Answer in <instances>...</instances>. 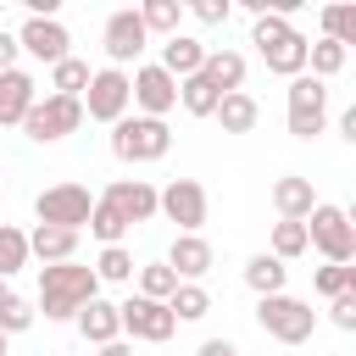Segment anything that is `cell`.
Masks as SVG:
<instances>
[{"label": "cell", "instance_id": "obj_1", "mask_svg": "<svg viewBox=\"0 0 356 356\" xmlns=\"http://www.w3.org/2000/svg\"><path fill=\"white\" fill-rule=\"evenodd\" d=\"M95 295H100L95 267H83V261H56V267H39V300H33V312H44L50 323H72Z\"/></svg>", "mask_w": 356, "mask_h": 356}, {"label": "cell", "instance_id": "obj_2", "mask_svg": "<svg viewBox=\"0 0 356 356\" xmlns=\"http://www.w3.org/2000/svg\"><path fill=\"white\" fill-rule=\"evenodd\" d=\"M172 150V134L161 117H122L111 122V156L128 161V167H145V161H161Z\"/></svg>", "mask_w": 356, "mask_h": 356}, {"label": "cell", "instance_id": "obj_3", "mask_svg": "<svg viewBox=\"0 0 356 356\" xmlns=\"http://www.w3.org/2000/svg\"><path fill=\"white\" fill-rule=\"evenodd\" d=\"M306 245H317V250H323V261L350 267V261H356V222H350V211H345V206L317 200V206H312V217H306Z\"/></svg>", "mask_w": 356, "mask_h": 356}, {"label": "cell", "instance_id": "obj_4", "mask_svg": "<svg viewBox=\"0 0 356 356\" xmlns=\"http://www.w3.org/2000/svg\"><path fill=\"white\" fill-rule=\"evenodd\" d=\"M256 323L278 345H306L312 328H317V312L306 300H295V295H267V300H256Z\"/></svg>", "mask_w": 356, "mask_h": 356}, {"label": "cell", "instance_id": "obj_5", "mask_svg": "<svg viewBox=\"0 0 356 356\" xmlns=\"http://www.w3.org/2000/svg\"><path fill=\"white\" fill-rule=\"evenodd\" d=\"M78 128H83V106L67 100V95H44V100H33L28 117H22V134H28L33 145H56V139H67V134H78Z\"/></svg>", "mask_w": 356, "mask_h": 356}, {"label": "cell", "instance_id": "obj_6", "mask_svg": "<svg viewBox=\"0 0 356 356\" xmlns=\"http://www.w3.org/2000/svg\"><path fill=\"white\" fill-rule=\"evenodd\" d=\"M89 211H95V195L83 189V184H50V189H39L33 195V217L44 222V228H83L89 222Z\"/></svg>", "mask_w": 356, "mask_h": 356}, {"label": "cell", "instance_id": "obj_7", "mask_svg": "<svg viewBox=\"0 0 356 356\" xmlns=\"http://www.w3.org/2000/svg\"><path fill=\"white\" fill-rule=\"evenodd\" d=\"M78 106H83V117L89 122H122L128 117V72H117V67H100V72H89V89L78 95Z\"/></svg>", "mask_w": 356, "mask_h": 356}, {"label": "cell", "instance_id": "obj_8", "mask_svg": "<svg viewBox=\"0 0 356 356\" xmlns=\"http://www.w3.org/2000/svg\"><path fill=\"white\" fill-rule=\"evenodd\" d=\"M323 128H328V83H317L312 72L289 78V134L317 139Z\"/></svg>", "mask_w": 356, "mask_h": 356}, {"label": "cell", "instance_id": "obj_9", "mask_svg": "<svg viewBox=\"0 0 356 356\" xmlns=\"http://www.w3.org/2000/svg\"><path fill=\"white\" fill-rule=\"evenodd\" d=\"M156 211H161L167 222H178V234H200L211 200H206V189H200L195 178H172L167 189H156Z\"/></svg>", "mask_w": 356, "mask_h": 356}, {"label": "cell", "instance_id": "obj_10", "mask_svg": "<svg viewBox=\"0 0 356 356\" xmlns=\"http://www.w3.org/2000/svg\"><path fill=\"white\" fill-rule=\"evenodd\" d=\"M117 323H122L128 339H145V345H167L172 328H178L172 312H167V300H145V295H128L117 306Z\"/></svg>", "mask_w": 356, "mask_h": 356}, {"label": "cell", "instance_id": "obj_11", "mask_svg": "<svg viewBox=\"0 0 356 356\" xmlns=\"http://www.w3.org/2000/svg\"><path fill=\"white\" fill-rule=\"evenodd\" d=\"M128 100L139 106V117H161V122H167V111L178 106V78H167L156 61H145V67H134V78H128Z\"/></svg>", "mask_w": 356, "mask_h": 356}, {"label": "cell", "instance_id": "obj_12", "mask_svg": "<svg viewBox=\"0 0 356 356\" xmlns=\"http://www.w3.org/2000/svg\"><path fill=\"white\" fill-rule=\"evenodd\" d=\"M100 39H106V56H111V67H117V72H122L128 61H139V56H145V44H150V33H145V22H139V11H134V6L111 11Z\"/></svg>", "mask_w": 356, "mask_h": 356}, {"label": "cell", "instance_id": "obj_13", "mask_svg": "<svg viewBox=\"0 0 356 356\" xmlns=\"http://www.w3.org/2000/svg\"><path fill=\"white\" fill-rule=\"evenodd\" d=\"M67 44H72V39H67L61 17H28V22L17 28V50H28V56H33V61H44V67L67 61V56H72Z\"/></svg>", "mask_w": 356, "mask_h": 356}, {"label": "cell", "instance_id": "obj_14", "mask_svg": "<svg viewBox=\"0 0 356 356\" xmlns=\"http://www.w3.org/2000/svg\"><path fill=\"white\" fill-rule=\"evenodd\" d=\"M100 200H106V206H111V211H117L128 228L156 217V184H145V178H117V184H111Z\"/></svg>", "mask_w": 356, "mask_h": 356}, {"label": "cell", "instance_id": "obj_15", "mask_svg": "<svg viewBox=\"0 0 356 356\" xmlns=\"http://www.w3.org/2000/svg\"><path fill=\"white\" fill-rule=\"evenodd\" d=\"M211 245L200 239V234H178L172 245H167V267H172V278L178 284H200L206 273H211Z\"/></svg>", "mask_w": 356, "mask_h": 356}, {"label": "cell", "instance_id": "obj_16", "mask_svg": "<svg viewBox=\"0 0 356 356\" xmlns=\"http://www.w3.org/2000/svg\"><path fill=\"white\" fill-rule=\"evenodd\" d=\"M33 100H39L33 72H22V67L0 72V128H22V117H28V106H33Z\"/></svg>", "mask_w": 356, "mask_h": 356}, {"label": "cell", "instance_id": "obj_17", "mask_svg": "<svg viewBox=\"0 0 356 356\" xmlns=\"http://www.w3.org/2000/svg\"><path fill=\"white\" fill-rule=\"evenodd\" d=\"M273 206H278V222H306V217H312V206H317V189H312V178H300V172H284V178L273 184Z\"/></svg>", "mask_w": 356, "mask_h": 356}, {"label": "cell", "instance_id": "obj_18", "mask_svg": "<svg viewBox=\"0 0 356 356\" xmlns=\"http://www.w3.org/2000/svg\"><path fill=\"white\" fill-rule=\"evenodd\" d=\"M200 61H206V44H200V39H189V33H172V39L161 44V61H156V67H161L167 78H178V83H184V78H195V72H200Z\"/></svg>", "mask_w": 356, "mask_h": 356}, {"label": "cell", "instance_id": "obj_19", "mask_svg": "<svg viewBox=\"0 0 356 356\" xmlns=\"http://www.w3.org/2000/svg\"><path fill=\"white\" fill-rule=\"evenodd\" d=\"M306 44H312V39H306L300 28H289L278 44H267V50H261L267 72H278V78H300V72H306Z\"/></svg>", "mask_w": 356, "mask_h": 356}, {"label": "cell", "instance_id": "obj_20", "mask_svg": "<svg viewBox=\"0 0 356 356\" xmlns=\"http://www.w3.org/2000/svg\"><path fill=\"white\" fill-rule=\"evenodd\" d=\"M200 78H206L217 95H234V89H245V56H239V50H206Z\"/></svg>", "mask_w": 356, "mask_h": 356}, {"label": "cell", "instance_id": "obj_21", "mask_svg": "<svg viewBox=\"0 0 356 356\" xmlns=\"http://www.w3.org/2000/svg\"><path fill=\"white\" fill-rule=\"evenodd\" d=\"M28 256H39L44 267H56V261H78V234L72 228H33L28 234Z\"/></svg>", "mask_w": 356, "mask_h": 356}, {"label": "cell", "instance_id": "obj_22", "mask_svg": "<svg viewBox=\"0 0 356 356\" xmlns=\"http://www.w3.org/2000/svg\"><path fill=\"white\" fill-rule=\"evenodd\" d=\"M72 323H78V334H83L89 345H111V339H122L117 306H111V300H100V295H95V300H89V306H83V312H78Z\"/></svg>", "mask_w": 356, "mask_h": 356}, {"label": "cell", "instance_id": "obj_23", "mask_svg": "<svg viewBox=\"0 0 356 356\" xmlns=\"http://www.w3.org/2000/svg\"><path fill=\"white\" fill-rule=\"evenodd\" d=\"M245 284L256 289V300H267V295H284V284H289V267H284L278 256L256 250V256L245 261Z\"/></svg>", "mask_w": 356, "mask_h": 356}, {"label": "cell", "instance_id": "obj_24", "mask_svg": "<svg viewBox=\"0 0 356 356\" xmlns=\"http://www.w3.org/2000/svg\"><path fill=\"white\" fill-rule=\"evenodd\" d=\"M217 122H222V134H250L256 122H261V106L245 95V89H234V95H222L217 100V111H211Z\"/></svg>", "mask_w": 356, "mask_h": 356}, {"label": "cell", "instance_id": "obj_25", "mask_svg": "<svg viewBox=\"0 0 356 356\" xmlns=\"http://www.w3.org/2000/svg\"><path fill=\"white\" fill-rule=\"evenodd\" d=\"M167 312H172V323H200V317L211 312L206 284H178V289H172V300H167Z\"/></svg>", "mask_w": 356, "mask_h": 356}, {"label": "cell", "instance_id": "obj_26", "mask_svg": "<svg viewBox=\"0 0 356 356\" xmlns=\"http://www.w3.org/2000/svg\"><path fill=\"white\" fill-rule=\"evenodd\" d=\"M139 11V22H145V33H178V22H184V6L178 0H145V6H134Z\"/></svg>", "mask_w": 356, "mask_h": 356}, {"label": "cell", "instance_id": "obj_27", "mask_svg": "<svg viewBox=\"0 0 356 356\" xmlns=\"http://www.w3.org/2000/svg\"><path fill=\"white\" fill-rule=\"evenodd\" d=\"M83 89H89V61L67 56V61H56V67H50V95H67V100H78Z\"/></svg>", "mask_w": 356, "mask_h": 356}, {"label": "cell", "instance_id": "obj_28", "mask_svg": "<svg viewBox=\"0 0 356 356\" xmlns=\"http://www.w3.org/2000/svg\"><path fill=\"white\" fill-rule=\"evenodd\" d=\"M217 100H222V95H217V89H211V83H206L200 72L178 83V106H184L189 117H211V111H217Z\"/></svg>", "mask_w": 356, "mask_h": 356}, {"label": "cell", "instance_id": "obj_29", "mask_svg": "<svg viewBox=\"0 0 356 356\" xmlns=\"http://www.w3.org/2000/svg\"><path fill=\"white\" fill-rule=\"evenodd\" d=\"M22 267H28V234L17 222H0V278H11Z\"/></svg>", "mask_w": 356, "mask_h": 356}, {"label": "cell", "instance_id": "obj_30", "mask_svg": "<svg viewBox=\"0 0 356 356\" xmlns=\"http://www.w3.org/2000/svg\"><path fill=\"white\" fill-rule=\"evenodd\" d=\"M306 67H312V78H317V83H328V78L345 67V44H334V39L306 44Z\"/></svg>", "mask_w": 356, "mask_h": 356}, {"label": "cell", "instance_id": "obj_31", "mask_svg": "<svg viewBox=\"0 0 356 356\" xmlns=\"http://www.w3.org/2000/svg\"><path fill=\"white\" fill-rule=\"evenodd\" d=\"M134 273H139V295H145V300H172L178 278H172L167 261H145V267H134Z\"/></svg>", "mask_w": 356, "mask_h": 356}, {"label": "cell", "instance_id": "obj_32", "mask_svg": "<svg viewBox=\"0 0 356 356\" xmlns=\"http://www.w3.org/2000/svg\"><path fill=\"white\" fill-rule=\"evenodd\" d=\"M312 245H306V222H273V250L267 256H278V261H295V256H306Z\"/></svg>", "mask_w": 356, "mask_h": 356}, {"label": "cell", "instance_id": "obj_33", "mask_svg": "<svg viewBox=\"0 0 356 356\" xmlns=\"http://www.w3.org/2000/svg\"><path fill=\"white\" fill-rule=\"evenodd\" d=\"M323 39L356 44V6H323Z\"/></svg>", "mask_w": 356, "mask_h": 356}, {"label": "cell", "instance_id": "obj_34", "mask_svg": "<svg viewBox=\"0 0 356 356\" xmlns=\"http://www.w3.org/2000/svg\"><path fill=\"white\" fill-rule=\"evenodd\" d=\"M83 228H89L100 245H122V234H128V222H122L106 200H95V211H89V222H83Z\"/></svg>", "mask_w": 356, "mask_h": 356}, {"label": "cell", "instance_id": "obj_35", "mask_svg": "<svg viewBox=\"0 0 356 356\" xmlns=\"http://www.w3.org/2000/svg\"><path fill=\"white\" fill-rule=\"evenodd\" d=\"M95 278H100V284H128V278H134V256H128L122 245H106L100 261H95Z\"/></svg>", "mask_w": 356, "mask_h": 356}, {"label": "cell", "instance_id": "obj_36", "mask_svg": "<svg viewBox=\"0 0 356 356\" xmlns=\"http://www.w3.org/2000/svg\"><path fill=\"white\" fill-rule=\"evenodd\" d=\"M312 289H317L323 300L350 295V289H356V267H334V261H328V267H317V273H312Z\"/></svg>", "mask_w": 356, "mask_h": 356}, {"label": "cell", "instance_id": "obj_37", "mask_svg": "<svg viewBox=\"0 0 356 356\" xmlns=\"http://www.w3.org/2000/svg\"><path fill=\"white\" fill-rule=\"evenodd\" d=\"M284 33H289V17H284V11H261V17L250 22V44H256V50H267V44H278Z\"/></svg>", "mask_w": 356, "mask_h": 356}, {"label": "cell", "instance_id": "obj_38", "mask_svg": "<svg viewBox=\"0 0 356 356\" xmlns=\"http://www.w3.org/2000/svg\"><path fill=\"white\" fill-rule=\"evenodd\" d=\"M33 317H39V312H33V300H22V295H11V300L0 306V334L11 339V334H22V328H33Z\"/></svg>", "mask_w": 356, "mask_h": 356}, {"label": "cell", "instance_id": "obj_39", "mask_svg": "<svg viewBox=\"0 0 356 356\" xmlns=\"http://www.w3.org/2000/svg\"><path fill=\"white\" fill-rule=\"evenodd\" d=\"M328 323H334L339 334H356V289H350V295H334V300H328Z\"/></svg>", "mask_w": 356, "mask_h": 356}, {"label": "cell", "instance_id": "obj_40", "mask_svg": "<svg viewBox=\"0 0 356 356\" xmlns=\"http://www.w3.org/2000/svg\"><path fill=\"white\" fill-rule=\"evenodd\" d=\"M189 11H195V22H206V28H217V22H228V0H195Z\"/></svg>", "mask_w": 356, "mask_h": 356}, {"label": "cell", "instance_id": "obj_41", "mask_svg": "<svg viewBox=\"0 0 356 356\" xmlns=\"http://www.w3.org/2000/svg\"><path fill=\"white\" fill-rule=\"evenodd\" d=\"M17 56H22V50H17V33H6V28H0V72H11V67H17Z\"/></svg>", "mask_w": 356, "mask_h": 356}, {"label": "cell", "instance_id": "obj_42", "mask_svg": "<svg viewBox=\"0 0 356 356\" xmlns=\"http://www.w3.org/2000/svg\"><path fill=\"white\" fill-rule=\"evenodd\" d=\"M195 356H239V345H234V339H206Z\"/></svg>", "mask_w": 356, "mask_h": 356}, {"label": "cell", "instance_id": "obj_43", "mask_svg": "<svg viewBox=\"0 0 356 356\" xmlns=\"http://www.w3.org/2000/svg\"><path fill=\"white\" fill-rule=\"evenodd\" d=\"M95 356H134L128 339H111V345H95Z\"/></svg>", "mask_w": 356, "mask_h": 356}, {"label": "cell", "instance_id": "obj_44", "mask_svg": "<svg viewBox=\"0 0 356 356\" xmlns=\"http://www.w3.org/2000/svg\"><path fill=\"white\" fill-rule=\"evenodd\" d=\"M11 295H17V289H11V284H6V278H0V306H6V300H11Z\"/></svg>", "mask_w": 356, "mask_h": 356}, {"label": "cell", "instance_id": "obj_45", "mask_svg": "<svg viewBox=\"0 0 356 356\" xmlns=\"http://www.w3.org/2000/svg\"><path fill=\"white\" fill-rule=\"evenodd\" d=\"M6 350H11V339H6V334H0V356H6Z\"/></svg>", "mask_w": 356, "mask_h": 356}]
</instances>
